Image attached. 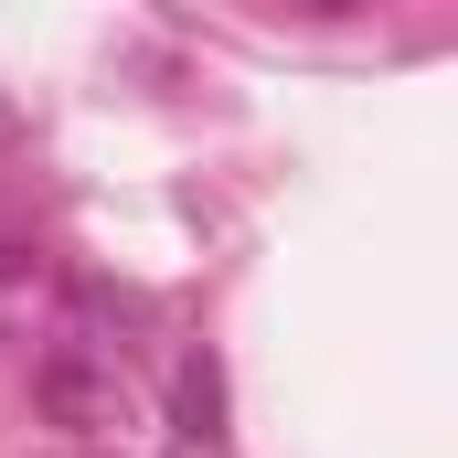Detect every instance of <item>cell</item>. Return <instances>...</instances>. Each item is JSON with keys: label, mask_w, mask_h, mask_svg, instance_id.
Here are the masks:
<instances>
[{"label": "cell", "mask_w": 458, "mask_h": 458, "mask_svg": "<svg viewBox=\"0 0 458 458\" xmlns=\"http://www.w3.org/2000/svg\"><path fill=\"white\" fill-rule=\"evenodd\" d=\"M32 394H43L64 427H97V416H107V384H97L86 362H43V384H32Z\"/></svg>", "instance_id": "obj_1"}, {"label": "cell", "mask_w": 458, "mask_h": 458, "mask_svg": "<svg viewBox=\"0 0 458 458\" xmlns=\"http://www.w3.org/2000/svg\"><path fill=\"white\" fill-rule=\"evenodd\" d=\"M214 416H225V394H214V362H192V373H182V437H192V448H214V437H225Z\"/></svg>", "instance_id": "obj_2"}, {"label": "cell", "mask_w": 458, "mask_h": 458, "mask_svg": "<svg viewBox=\"0 0 458 458\" xmlns=\"http://www.w3.org/2000/svg\"><path fill=\"white\" fill-rule=\"evenodd\" d=\"M0 139H11V107H0Z\"/></svg>", "instance_id": "obj_3"}]
</instances>
